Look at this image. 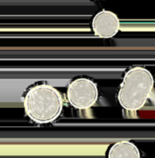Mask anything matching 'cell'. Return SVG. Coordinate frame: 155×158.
I'll return each instance as SVG.
<instances>
[{
  "label": "cell",
  "mask_w": 155,
  "mask_h": 158,
  "mask_svg": "<svg viewBox=\"0 0 155 158\" xmlns=\"http://www.w3.org/2000/svg\"><path fill=\"white\" fill-rule=\"evenodd\" d=\"M26 115L35 123L48 124L59 118L63 99L57 89L47 83L32 87L23 97Z\"/></svg>",
  "instance_id": "6da1fadb"
},
{
  "label": "cell",
  "mask_w": 155,
  "mask_h": 158,
  "mask_svg": "<svg viewBox=\"0 0 155 158\" xmlns=\"http://www.w3.org/2000/svg\"><path fill=\"white\" fill-rule=\"evenodd\" d=\"M154 87L152 73L146 68L135 66L124 75L117 94V100L123 109L137 112L142 109L149 100Z\"/></svg>",
  "instance_id": "7a4b0ae2"
},
{
  "label": "cell",
  "mask_w": 155,
  "mask_h": 158,
  "mask_svg": "<svg viewBox=\"0 0 155 158\" xmlns=\"http://www.w3.org/2000/svg\"><path fill=\"white\" fill-rule=\"evenodd\" d=\"M67 100L72 107L78 110L89 109L99 100L98 86L88 78H76L68 86Z\"/></svg>",
  "instance_id": "3957f363"
},
{
  "label": "cell",
  "mask_w": 155,
  "mask_h": 158,
  "mask_svg": "<svg viewBox=\"0 0 155 158\" xmlns=\"http://www.w3.org/2000/svg\"><path fill=\"white\" fill-rule=\"evenodd\" d=\"M120 20L118 16L107 10L98 12L92 19L91 27L94 35L100 38H112L120 31Z\"/></svg>",
  "instance_id": "277c9868"
},
{
  "label": "cell",
  "mask_w": 155,
  "mask_h": 158,
  "mask_svg": "<svg viewBox=\"0 0 155 158\" xmlns=\"http://www.w3.org/2000/svg\"><path fill=\"white\" fill-rule=\"evenodd\" d=\"M107 156L108 158H141L137 145L129 140H120L112 144Z\"/></svg>",
  "instance_id": "5b68a950"
}]
</instances>
